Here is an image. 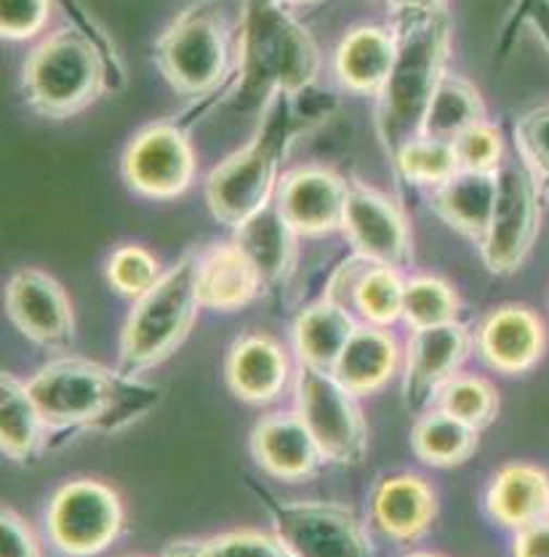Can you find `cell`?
<instances>
[{"label": "cell", "instance_id": "1", "mask_svg": "<svg viewBox=\"0 0 549 557\" xmlns=\"http://www.w3.org/2000/svg\"><path fill=\"white\" fill-rule=\"evenodd\" d=\"M51 435H117L145 419L163 389L86 358H57L27 382Z\"/></svg>", "mask_w": 549, "mask_h": 557}, {"label": "cell", "instance_id": "2", "mask_svg": "<svg viewBox=\"0 0 549 557\" xmlns=\"http://www.w3.org/2000/svg\"><path fill=\"white\" fill-rule=\"evenodd\" d=\"M395 38H398V53H395L392 73L376 97L379 99L376 128L389 158H395L409 141L422 136L424 115L440 81L446 78L442 64H446L448 27L440 11L438 14H409Z\"/></svg>", "mask_w": 549, "mask_h": 557}, {"label": "cell", "instance_id": "3", "mask_svg": "<svg viewBox=\"0 0 549 557\" xmlns=\"http://www.w3.org/2000/svg\"><path fill=\"white\" fill-rule=\"evenodd\" d=\"M321 53L302 25L267 0H248L240 44V107L264 104L277 94H299L317 78Z\"/></svg>", "mask_w": 549, "mask_h": 557}, {"label": "cell", "instance_id": "4", "mask_svg": "<svg viewBox=\"0 0 549 557\" xmlns=\"http://www.w3.org/2000/svg\"><path fill=\"white\" fill-rule=\"evenodd\" d=\"M200 307L198 251H190L134 301L121 331V371L139 376L169 360L190 336Z\"/></svg>", "mask_w": 549, "mask_h": 557}, {"label": "cell", "instance_id": "5", "mask_svg": "<svg viewBox=\"0 0 549 557\" xmlns=\"http://www.w3.org/2000/svg\"><path fill=\"white\" fill-rule=\"evenodd\" d=\"M102 53L78 29H59L29 51L22 88L27 102L49 117L80 112L102 94Z\"/></svg>", "mask_w": 549, "mask_h": 557}, {"label": "cell", "instance_id": "6", "mask_svg": "<svg viewBox=\"0 0 549 557\" xmlns=\"http://www.w3.org/2000/svg\"><path fill=\"white\" fill-rule=\"evenodd\" d=\"M273 523V533L291 557H376L374 544L350 507L336 502H286L251 483Z\"/></svg>", "mask_w": 549, "mask_h": 557}, {"label": "cell", "instance_id": "7", "mask_svg": "<svg viewBox=\"0 0 549 557\" xmlns=\"http://www.w3.org/2000/svg\"><path fill=\"white\" fill-rule=\"evenodd\" d=\"M294 408L315 437L323 459L339 467L363 465L369 454V424L358 395L334 373L297 363Z\"/></svg>", "mask_w": 549, "mask_h": 557}, {"label": "cell", "instance_id": "8", "mask_svg": "<svg viewBox=\"0 0 549 557\" xmlns=\"http://www.w3.org/2000/svg\"><path fill=\"white\" fill-rule=\"evenodd\" d=\"M283 136L264 128L251 145L222 160L205 180V203L224 227L238 230L253 213L267 209L280 185Z\"/></svg>", "mask_w": 549, "mask_h": 557}, {"label": "cell", "instance_id": "9", "mask_svg": "<svg viewBox=\"0 0 549 557\" xmlns=\"http://www.w3.org/2000/svg\"><path fill=\"white\" fill-rule=\"evenodd\" d=\"M541 227V189L523 160L507 158L496 171V203L481 240L483 264L494 275L521 270Z\"/></svg>", "mask_w": 549, "mask_h": 557}, {"label": "cell", "instance_id": "10", "mask_svg": "<svg viewBox=\"0 0 549 557\" xmlns=\"http://www.w3.org/2000/svg\"><path fill=\"white\" fill-rule=\"evenodd\" d=\"M46 531L64 557H93L110 547L123 531L121 496L93 478L67 480L51 496Z\"/></svg>", "mask_w": 549, "mask_h": 557}, {"label": "cell", "instance_id": "11", "mask_svg": "<svg viewBox=\"0 0 549 557\" xmlns=\"http://www.w3.org/2000/svg\"><path fill=\"white\" fill-rule=\"evenodd\" d=\"M158 64L165 81L185 97L209 94L229 73V35L209 9L182 14L158 44Z\"/></svg>", "mask_w": 549, "mask_h": 557}, {"label": "cell", "instance_id": "12", "mask_svg": "<svg viewBox=\"0 0 549 557\" xmlns=\"http://www.w3.org/2000/svg\"><path fill=\"white\" fill-rule=\"evenodd\" d=\"M126 185L152 200L187 193L195 180V152L187 134L174 123H152L126 147L121 160Z\"/></svg>", "mask_w": 549, "mask_h": 557}, {"label": "cell", "instance_id": "13", "mask_svg": "<svg viewBox=\"0 0 549 557\" xmlns=\"http://www.w3.org/2000/svg\"><path fill=\"white\" fill-rule=\"evenodd\" d=\"M5 312L14 329L49 352L75 345V312L62 283L49 272L25 267L5 283Z\"/></svg>", "mask_w": 549, "mask_h": 557}, {"label": "cell", "instance_id": "14", "mask_svg": "<svg viewBox=\"0 0 549 557\" xmlns=\"http://www.w3.org/2000/svg\"><path fill=\"white\" fill-rule=\"evenodd\" d=\"M341 233L355 257L403 270L411 262V227L403 209L376 187L350 182Z\"/></svg>", "mask_w": 549, "mask_h": 557}, {"label": "cell", "instance_id": "15", "mask_svg": "<svg viewBox=\"0 0 549 557\" xmlns=\"http://www.w3.org/2000/svg\"><path fill=\"white\" fill-rule=\"evenodd\" d=\"M475 336L464 323H446L435 329L411 331L403 349V400L413 413L435 406L438 393L462 373Z\"/></svg>", "mask_w": 549, "mask_h": 557}, {"label": "cell", "instance_id": "16", "mask_svg": "<svg viewBox=\"0 0 549 557\" xmlns=\"http://www.w3.org/2000/svg\"><path fill=\"white\" fill-rule=\"evenodd\" d=\"M350 182L326 165H299L280 176L275 203L297 235H321L341 230Z\"/></svg>", "mask_w": 549, "mask_h": 557}, {"label": "cell", "instance_id": "17", "mask_svg": "<svg viewBox=\"0 0 549 557\" xmlns=\"http://www.w3.org/2000/svg\"><path fill=\"white\" fill-rule=\"evenodd\" d=\"M297 363L288 349L267 334H244L224 360V379L235 398L251 406H270L294 387Z\"/></svg>", "mask_w": 549, "mask_h": 557}, {"label": "cell", "instance_id": "18", "mask_svg": "<svg viewBox=\"0 0 549 557\" xmlns=\"http://www.w3.org/2000/svg\"><path fill=\"white\" fill-rule=\"evenodd\" d=\"M547 331L534 310L521 305L496 307L475 331V349L488 369L515 376L539 363Z\"/></svg>", "mask_w": 549, "mask_h": 557}, {"label": "cell", "instance_id": "19", "mask_svg": "<svg viewBox=\"0 0 549 557\" xmlns=\"http://www.w3.org/2000/svg\"><path fill=\"white\" fill-rule=\"evenodd\" d=\"M253 461L267 472L270 478L286 480V483H302L317 475L323 459L315 437L307 430L299 411H275L262 417L251 432Z\"/></svg>", "mask_w": 549, "mask_h": 557}, {"label": "cell", "instance_id": "20", "mask_svg": "<svg viewBox=\"0 0 549 557\" xmlns=\"http://www.w3.org/2000/svg\"><path fill=\"white\" fill-rule=\"evenodd\" d=\"M328 294L369 325L389 329L403 320L405 277L395 267L371 264L352 257L330 281Z\"/></svg>", "mask_w": 549, "mask_h": 557}, {"label": "cell", "instance_id": "21", "mask_svg": "<svg viewBox=\"0 0 549 557\" xmlns=\"http://www.w3.org/2000/svg\"><path fill=\"white\" fill-rule=\"evenodd\" d=\"M438 507L435 488L416 472L382 478L371 496L374 523L395 542H413L424 536L438 515Z\"/></svg>", "mask_w": 549, "mask_h": 557}, {"label": "cell", "instance_id": "22", "mask_svg": "<svg viewBox=\"0 0 549 557\" xmlns=\"http://www.w3.org/2000/svg\"><path fill=\"white\" fill-rule=\"evenodd\" d=\"M264 288L257 267L235 240L214 243L198 251V294L209 310H244Z\"/></svg>", "mask_w": 549, "mask_h": 557}, {"label": "cell", "instance_id": "23", "mask_svg": "<svg viewBox=\"0 0 549 557\" xmlns=\"http://www.w3.org/2000/svg\"><path fill=\"white\" fill-rule=\"evenodd\" d=\"M400 366H403V349H400L392 331L382 329V325L360 323L330 373L350 393L363 398V395L379 393L382 387H387Z\"/></svg>", "mask_w": 549, "mask_h": 557}, {"label": "cell", "instance_id": "24", "mask_svg": "<svg viewBox=\"0 0 549 557\" xmlns=\"http://www.w3.org/2000/svg\"><path fill=\"white\" fill-rule=\"evenodd\" d=\"M486 512L507 529L523 531L549 518V472L536 465H507L486 488Z\"/></svg>", "mask_w": 549, "mask_h": 557}, {"label": "cell", "instance_id": "25", "mask_svg": "<svg viewBox=\"0 0 549 557\" xmlns=\"http://www.w3.org/2000/svg\"><path fill=\"white\" fill-rule=\"evenodd\" d=\"M360 320L350 307L339 305L330 296L304 307L294 320L291 345L297 363L321 371H334L336 360L345 352Z\"/></svg>", "mask_w": 549, "mask_h": 557}, {"label": "cell", "instance_id": "26", "mask_svg": "<svg viewBox=\"0 0 549 557\" xmlns=\"http://www.w3.org/2000/svg\"><path fill=\"white\" fill-rule=\"evenodd\" d=\"M297 230L286 222L277 203L253 213L248 222L235 230V243L244 248V253L257 267L264 288L280 286L291 275L297 262Z\"/></svg>", "mask_w": 549, "mask_h": 557}, {"label": "cell", "instance_id": "27", "mask_svg": "<svg viewBox=\"0 0 549 557\" xmlns=\"http://www.w3.org/2000/svg\"><path fill=\"white\" fill-rule=\"evenodd\" d=\"M49 424L27 382L3 371L0 376V448L16 465H33L49 446Z\"/></svg>", "mask_w": 549, "mask_h": 557}, {"label": "cell", "instance_id": "28", "mask_svg": "<svg viewBox=\"0 0 549 557\" xmlns=\"http://www.w3.org/2000/svg\"><path fill=\"white\" fill-rule=\"evenodd\" d=\"M398 38L379 27H358L336 49V78L350 91L379 97L392 73Z\"/></svg>", "mask_w": 549, "mask_h": 557}, {"label": "cell", "instance_id": "29", "mask_svg": "<svg viewBox=\"0 0 549 557\" xmlns=\"http://www.w3.org/2000/svg\"><path fill=\"white\" fill-rule=\"evenodd\" d=\"M429 203L448 227L481 246L496 203V174L459 171L433 189Z\"/></svg>", "mask_w": 549, "mask_h": 557}, {"label": "cell", "instance_id": "30", "mask_svg": "<svg viewBox=\"0 0 549 557\" xmlns=\"http://www.w3.org/2000/svg\"><path fill=\"white\" fill-rule=\"evenodd\" d=\"M481 430L459 422L457 417L433 406L419 413L411 430V448L422 465L435 470H448L470 461L481 448Z\"/></svg>", "mask_w": 549, "mask_h": 557}, {"label": "cell", "instance_id": "31", "mask_svg": "<svg viewBox=\"0 0 549 557\" xmlns=\"http://www.w3.org/2000/svg\"><path fill=\"white\" fill-rule=\"evenodd\" d=\"M481 121H486V104H483L477 88L464 78L446 75L435 91L433 102H429L427 115H424L422 136L453 141L459 134Z\"/></svg>", "mask_w": 549, "mask_h": 557}, {"label": "cell", "instance_id": "32", "mask_svg": "<svg viewBox=\"0 0 549 557\" xmlns=\"http://www.w3.org/2000/svg\"><path fill=\"white\" fill-rule=\"evenodd\" d=\"M459 312H462V299L448 281L438 275L405 277L403 323L411 331L457 323Z\"/></svg>", "mask_w": 549, "mask_h": 557}, {"label": "cell", "instance_id": "33", "mask_svg": "<svg viewBox=\"0 0 549 557\" xmlns=\"http://www.w3.org/2000/svg\"><path fill=\"white\" fill-rule=\"evenodd\" d=\"M163 557H291L275 533L240 529L203 539H179L165 547Z\"/></svg>", "mask_w": 549, "mask_h": 557}, {"label": "cell", "instance_id": "34", "mask_svg": "<svg viewBox=\"0 0 549 557\" xmlns=\"http://www.w3.org/2000/svg\"><path fill=\"white\" fill-rule=\"evenodd\" d=\"M435 406L442 408L446 413L457 417L459 422L475 426V430H486L496 422L501 408L499 389L494 387L488 379L475 376V373H457L451 382L438 393Z\"/></svg>", "mask_w": 549, "mask_h": 557}, {"label": "cell", "instance_id": "35", "mask_svg": "<svg viewBox=\"0 0 549 557\" xmlns=\"http://www.w3.org/2000/svg\"><path fill=\"white\" fill-rule=\"evenodd\" d=\"M392 160L398 174L419 187L435 189L462 171L453 141L433 139V136H419V139L409 141Z\"/></svg>", "mask_w": 549, "mask_h": 557}, {"label": "cell", "instance_id": "36", "mask_svg": "<svg viewBox=\"0 0 549 557\" xmlns=\"http://www.w3.org/2000/svg\"><path fill=\"white\" fill-rule=\"evenodd\" d=\"M108 283L117 294L139 299L141 294L150 292L163 277L161 262L141 246H121L112 251L104 267Z\"/></svg>", "mask_w": 549, "mask_h": 557}, {"label": "cell", "instance_id": "37", "mask_svg": "<svg viewBox=\"0 0 549 557\" xmlns=\"http://www.w3.org/2000/svg\"><path fill=\"white\" fill-rule=\"evenodd\" d=\"M453 150H457L459 169L462 171H481V174H496L501 163L507 160L504 139L494 123L481 121L470 126L453 139Z\"/></svg>", "mask_w": 549, "mask_h": 557}, {"label": "cell", "instance_id": "38", "mask_svg": "<svg viewBox=\"0 0 549 557\" xmlns=\"http://www.w3.org/2000/svg\"><path fill=\"white\" fill-rule=\"evenodd\" d=\"M517 150L541 195H549V107L528 112L517 123Z\"/></svg>", "mask_w": 549, "mask_h": 557}, {"label": "cell", "instance_id": "39", "mask_svg": "<svg viewBox=\"0 0 549 557\" xmlns=\"http://www.w3.org/2000/svg\"><path fill=\"white\" fill-rule=\"evenodd\" d=\"M51 0H0V29L5 40H27L46 27Z\"/></svg>", "mask_w": 549, "mask_h": 557}, {"label": "cell", "instance_id": "40", "mask_svg": "<svg viewBox=\"0 0 549 557\" xmlns=\"http://www.w3.org/2000/svg\"><path fill=\"white\" fill-rule=\"evenodd\" d=\"M0 533H3V557H40V544L27 520L14 509L0 512Z\"/></svg>", "mask_w": 549, "mask_h": 557}, {"label": "cell", "instance_id": "41", "mask_svg": "<svg viewBox=\"0 0 549 557\" xmlns=\"http://www.w3.org/2000/svg\"><path fill=\"white\" fill-rule=\"evenodd\" d=\"M515 557H549V518L517 531Z\"/></svg>", "mask_w": 549, "mask_h": 557}, {"label": "cell", "instance_id": "42", "mask_svg": "<svg viewBox=\"0 0 549 557\" xmlns=\"http://www.w3.org/2000/svg\"><path fill=\"white\" fill-rule=\"evenodd\" d=\"M387 3L405 14H438L442 0H387Z\"/></svg>", "mask_w": 549, "mask_h": 557}, {"label": "cell", "instance_id": "43", "mask_svg": "<svg viewBox=\"0 0 549 557\" xmlns=\"http://www.w3.org/2000/svg\"><path fill=\"white\" fill-rule=\"evenodd\" d=\"M267 3H277V5H286V3H304V0H267Z\"/></svg>", "mask_w": 549, "mask_h": 557}, {"label": "cell", "instance_id": "44", "mask_svg": "<svg viewBox=\"0 0 549 557\" xmlns=\"http://www.w3.org/2000/svg\"><path fill=\"white\" fill-rule=\"evenodd\" d=\"M405 557H440V555H435V553H411V555H405Z\"/></svg>", "mask_w": 549, "mask_h": 557}, {"label": "cell", "instance_id": "45", "mask_svg": "<svg viewBox=\"0 0 549 557\" xmlns=\"http://www.w3.org/2000/svg\"><path fill=\"white\" fill-rule=\"evenodd\" d=\"M128 557H141V555H128Z\"/></svg>", "mask_w": 549, "mask_h": 557}]
</instances>
